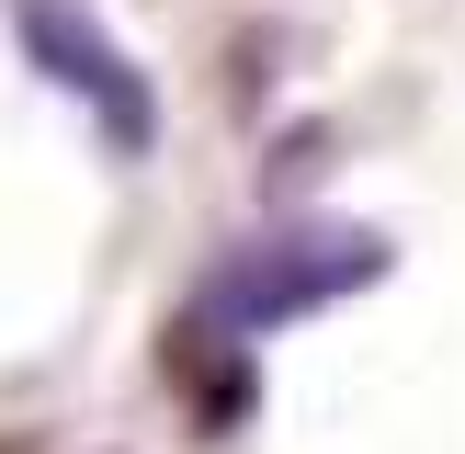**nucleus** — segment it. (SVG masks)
<instances>
[{"label":"nucleus","instance_id":"1","mask_svg":"<svg viewBox=\"0 0 465 454\" xmlns=\"http://www.w3.org/2000/svg\"><path fill=\"white\" fill-rule=\"evenodd\" d=\"M375 272H386V239H375V227L284 216V227L239 239L216 272H204L193 318H204V330H227V340H250V330H284V318H318V307H341V295H363Z\"/></svg>","mask_w":465,"mask_h":454},{"label":"nucleus","instance_id":"2","mask_svg":"<svg viewBox=\"0 0 465 454\" xmlns=\"http://www.w3.org/2000/svg\"><path fill=\"white\" fill-rule=\"evenodd\" d=\"M12 45L35 57V80H57L103 125V148H125V159L159 148V80L114 45V23L91 0H12Z\"/></svg>","mask_w":465,"mask_h":454}]
</instances>
